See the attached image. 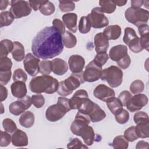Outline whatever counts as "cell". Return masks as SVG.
Wrapping results in <instances>:
<instances>
[{
	"instance_id": "6da1fadb",
	"label": "cell",
	"mask_w": 149,
	"mask_h": 149,
	"mask_svg": "<svg viewBox=\"0 0 149 149\" xmlns=\"http://www.w3.org/2000/svg\"><path fill=\"white\" fill-rule=\"evenodd\" d=\"M63 49L62 36L53 26L44 28L32 41L31 51L38 58L52 59L61 54Z\"/></svg>"
},
{
	"instance_id": "7a4b0ae2",
	"label": "cell",
	"mask_w": 149,
	"mask_h": 149,
	"mask_svg": "<svg viewBox=\"0 0 149 149\" xmlns=\"http://www.w3.org/2000/svg\"><path fill=\"white\" fill-rule=\"evenodd\" d=\"M91 120L86 115L77 112L74 121L70 126L71 132L75 135L80 136L87 146H91L95 140L93 128L89 126Z\"/></svg>"
},
{
	"instance_id": "3957f363",
	"label": "cell",
	"mask_w": 149,
	"mask_h": 149,
	"mask_svg": "<svg viewBox=\"0 0 149 149\" xmlns=\"http://www.w3.org/2000/svg\"><path fill=\"white\" fill-rule=\"evenodd\" d=\"M59 81L49 75H42L33 78L29 83V88L33 93L40 94L45 93L52 94L57 91Z\"/></svg>"
},
{
	"instance_id": "277c9868",
	"label": "cell",
	"mask_w": 149,
	"mask_h": 149,
	"mask_svg": "<svg viewBox=\"0 0 149 149\" xmlns=\"http://www.w3.org/2000/svg\"><path fill=\"white\" fill-rule=\"evenodd\" d=\"M72 109L69 105V100L60 97L57 103L50 105L46 110L45 118L50 122H56L62 119Z\"/></svg>"
},
{
	"instance_id": "5b68a950",
	"label": "cell",
	"mask_w": 149,
	"mask_h": 149,
	"mask_svg": "<svg viewBox=\"0 0 149 149\" xmlns=\"http://www.w3.org/2000/svg\"><path fill=\"white\" fill-rule=\"evenodd\" d=\"M83 72L72 73L66 79L61 81L57 90L58 94L66 97L71 94L74 90L79 87L81 84L85 82L83 77Z\"/></svg>"
},
{
	"instance_id": "8992f818",
	"label": "cell",
	"mask_w": 149,
	"mask_h": 149,
	"mask_svg": "<svg viewBox=\"0 0 149 149\" xmlns=\"http://www.w3.org/2000/svg\"><path fill=\"white\" fill-rule=\"evenodd\" d=\"M101 79L111 87H118L122 83L123 72L116 66H111L102 70Z\"/></svg>"
},
{
	"instance_id": "52a82bcc",
	"label": "cell",
	"mask_w": 149,
	"mask_h": 149,
	"mask_svg": "<svg viewBox=\"0 0 149 149\" xmlns=\"http://www.w3.org/2000/svg\"><path fill=\"white\" fill-rule=\"evenodd\" d=\"M149 12L143 8H128L125 12L126 19L133 25L139 27L140 25L147 24L148 20Z\"/></svg>"
},
{
	"instance_id": "ba28073f",
	"label": "cell",
	"mask_w": 149,
	"mask_h": 149,
	"mask_svg": "<svg viewBox=\"0 0 149 149\" xmlns=\"http://www.w3.org/2000/svg\"><path fill=\"white\" fill-rule=\"evenodd\" d=\"M10 12L15 18L19 19L29 15L31 12V8L29 1L14 0L10 1Z\"/></svg>"
},
{
	"instance_id": "9c48e42d",
	"label": "cell",
	"mask_w": 149,
	"mask_h": 149,
	"mask_svg": "<svg viewBox=\"0 0 149 149\" xmlns=\"http://www.w3.org/2000/svg\"><path fill=\"white\" fill-rule=\"evenodd\" d=\"M91 27L94 29H101L106 27L109 24L107 17L101 11L100 7H95L91 10L87 16Z\"/></svg>"
},
{
	"instance_id": "30bf717a",
	"label": "cell",
	"mask_w": 149,
	"mask_h": 149,
	"mask_svg": "<svg viewBox=\"0 0 149 149\" xmlns=\"http://www.w3.org/2000/svg\"><path fill=\"white\" fill-rule=\"evenodd\" d=\"M102 71V67L97 65L93 60L86 66L83 72V79L85 81L94 82L101 78Z\"/></svg>"
},
{
	"instance_id": "8fae6325",
	"label": "cell",
	"mask_w": 149,
	"mask_h": 149,
	"mask_svg": "<svg viewBox=\"0 0 149 149\" xmlns=\"http://www.w3.org/2000/svg\"><path fill=\"white\" fill-rule=\"evenodd\" d=\"M40 60L31 53L26 55L23 65L26 72L31 76H35L40 72Z\"/></svg>"
},
{
	"instance_id": "7c38bea8",
	"label": "cell",
	"mask_w": 149,
	"mask_h": 149,
	"mask_svg": "<svg viewBox=\"0 0 149 149\" xmlns=\"http://www.w3.org/2000/svg\"><path fill=\"white\" fill-rule=\"evenodd\" d=\"M148 98L144 94H137L132 96L126 104L127 109L131 112L138 111L148 103Z\"/></svg>"
},
{
	"instance_id": "4fadbf2b",
	"label": "cell",
	"mask_w": 149,
	"mask_h": 149,
	"mask_svg": "<svg viewBox=\"0 0 149 149\" xmlns=\"http://www.w3.org/2000/svg\"><path fill=\"white\" fill-rule=\"evenodd\" d=\"M93 94L95 97L100 100L107 102L115 97L114 90L105 84H99L94 90Z\"/></svg>"
},
{
	"instance_id": "5bb4252c",
	"label": "cell",
	"mask_w": 149,
	"mask_h": 149,
	"mask_svg": "<svg viewBox=\"0 0 149 149\" xmlns=\"http://www.w3.org/2000/svg\"><path fill=\"white\" fill-rule=\"evenodd\" d=\"M88 98L87 92L80 89L76 91L69 100V105L72 109H79L84 102Z\"/></svg>"
},
{
	"instance_id": "9a60e30c",
	"label": "cell",
	"mask_w": 149,
	"mask_h": 149,
	"mask_svg": "<svg viewBox=\"0 0 149 149\" xmlns=\"http://www.w3.org/2000/svg\"><path fill=\"white\" fill-rule=\"evenodd\" d=\"M69 69L72 73H79L83 72L85 65V60L79 55H72L68 60Z\"/></svg>"
},
{
	"instance_id": "2e32d148",
	"label": "cell",
	"mask_w": 149,
	"mask_h": 149,
	"mask_svg": "<svg viewBox=\"0 0 149 149\" xmlns=\"http://www.w3.org/2000/svg\"><path fill=\"white\" fill-rule=\"evenodd\" d=\"M95 49L97 54L105 53L109 47V41L103 33H99L94 37Z\"/></svg>"
},
{
	"instance_id": "e0dca14e",
	"label": "cell",
	"mask_w": 149,
	"mask_h": 149,
	"mask_svg": "<svg viewBox=\"0 0 149 149\" xmlns=\"http://www.w3.org/2000/svg\"><path fill=\"white\" fill-rule=\"evenodd\" d=\"M12 143L16 147L27 146L29 141L27 134L20 129H17L12 135Z\"/></svg>"
},
{
	"instance_id": "ac0fdd59",
	"label": "cell",
	"mask_w": 149,
	"mask_h": 149,
	"mask_svg": "<svg viewBox=\"0 0 149 149\" xmlns=\"http://www.w3.org/2000/svg\"><path fill=\"white\" fill-rule=\"evenodd\" d=\"M126 55H127V48L124 45L113 46L111 48L109 52L110 59L116 62Z\"/></svg>"
},
{
	"instance_id": "d6986e66",
	"label": "cell",
	"mask_w": 149,
	"mask_h": 149,
	"mask_svg": "<svg viewBox=\"0 0 149 149\" xmlns=\"http://www.w3.org/2000/svg\"><path fill=\"white\" fill-rule=\"evenodd\" d=\"M77 15L74 13H68L62 16L64 25L73 33H76L77 30Z\"/></svg>"
},
{
	"instance_id": "ffe728a7",
	"label": "cell",
	"mask_w": 149,
	"mask_h": 149,
	"mask_svg": "<svg viewBox=\"0 0 149 149\" xmlns=\"http://www.w3.org/2000/svg\"><path fill=\"white\" fill-rule=\"evenodd\" d=\"M11 93L13 96L20 99L26 95L27 87L24 82L15 81L10 86Z\"/></svg>"
},
{
	"instance_id": "44dd1931",
	"label": "cell",
	"mask_w": 149,
	"mask_h": 149,
	"mask_svg": "<svg viewBox=\"0 0 149 149\" xmlns=\"http://www.w3.org/2000/svg\"><path fill=\"white\" fill-rule=\"evenodd\" d=\"M52 63V72L56 75L62 76L65 74L68 70V66L66 62L61 58H56L53 59Z\"/></svg>"
},
{
	"instance_id": "7402d4cb",
	"label": "cell",
	"mask_w": 149,
	"mask_h": 149,
	"mask_svg": "<svg viewBox=\"0 0 149 149\" xmlns=\"http://www.w3.org/2000/svg\"><path fill=\"white\" fill-rule=\"evenodd\" d=\"M121 31V28L119 25H110L104 30L103 34L108 40H115L120 37Z\"/></svg>"
},
{
	"instance_id": "603a6c76",
	"label": "cell",
	"mask_w": 149,
	"mask_h": 149,
	"mask_svg": "<svg viewBox=\"0 0 149 149\" xmlns=\"http://www.w3.org/2000/svg\"><path fill=\"white\" fill-rule=\"evenodd\" d=\"M13 58L17 62H20L25 58L24 48L19 41L13 42V48L11 52Z\"/></svg>"
},
{
	"instance_id": "cb8c5ba5",
	"label": "cell",
	"mask_w": 149,
	"mask_h": 149,
	"mask_svg": "<svg viewBox=\"0 0 149 149\" xmlns=\"http://www.w3.org/2000/svg\"><path fill=\"white\" fill-rule=\"evenodd\" d=\"M88 116L92 122L95 123L103 120L106 117V113L104 111L102 110L100 106L95 103L93 109L88 114Z\"/></svg>"
},
{
	"instance_id": "d4e9b609",
	"label": "cell",
	"mask_w": 149,
	"mask_h": 149,
	"mask_svg": "<svg viewBox=\"0 0 149 149\" xmlns=\"http://www.w3.org/2000/svg\"><path fill=\"white\" fill-rule=\"evenodd\" d=\"M34 115L31 111H26L20 116L19 122L21 126L26 128L31 127L34 123Z\"/></svg>"
},
{
	"instance_id": "484cf974",
	"label": "cell",
	"mask_w": 149,
	"mask_h": 149,
	"mask_svg": "<svg viewBox=\"0 0 149 149\" xmlns=\"http://www.w3.org/2000/svg\"><path fill=\"white\" fill-rule=\"evenodd\" d=\"M136 130L139 137L141 139L149 137V120L141 121L136 123Z\"/></svg>"
},
{
	"instance_id": "4316f807",
	"label": "cell",
	"mask_w": 149,
	"mask_h": 149,
	"mask_svg": "<svg viewBox=\"0 0 149 149\" xmlns=\"http://www.w3.org/2000/svg\"><path fill=\"white\" fill-rule=\"evenodd\" d=\"M106 102L108 109L114 115H116L123 109V105L118 98L114 97Z\"/></svg>"
},
{
	"instance_id": "83f0119b",
	"label": "cell",
	"mask_w": 149,
	"mask_h": 149,
	"mask_svg": "<svg viewBox=\"0 0 149 149\" xmlns=\"http://www.w3.org/2000/svg\"><path fill=\"white\" fill-rule=\"evenodd\" d=\"M26 109H27L26 105L20 100L12 102L9 107V112L15 116H18L23 113Z\"/></svg>"
},
{
	"instance_id": "f1b7e54d",
	"label": "cell",
	"mask_w": 149,
	"mask_h": 149,
	"mask_svg": "<svg viewBox=\"0 0 149 149\" xmlns=\"http://www.w3.org/2000/svg\"><path fill=\"white\" fill-rule=\"evenodd\" d=\"M62 42L63 45L67 48H72L76 46L77 39L72 33L69 31H65L62 35Z\"/></svg>"
},
{
	"instance_id": "f546056e",
	"label": "cell",
	"mask_w": 149,
	"mask_h": 149,
	"mask_svg": "<svg viewBox=\"0 0 149 149\" xmlns=\"http://www.w3.org/2000/svg\"><path fill=\"white\" fill-rule=\"evenodd\" d=\"M13 48V42L8 39H4L1 41L0 57L7 56L8 54L11 52Z\"/></svg>"
},
{
	"instance_id": "4dcf8cb0",
	"label": "cell",
	"mask_w": 149,
	"mask_h": 149,
	"mask_svg": "<svg viewBox=\"0 0 149 149\" xmlns=\"http://www.w3.org/2000/svg\"><path fill=\"white\" fill-rule=\"evenodd\" d=\"M15 17L9 11L2 12L0 13V27L8 26L13 22Z\"/></svg>"
},
{
	"instance_id": "1f68e13d",
	"label": "cell",
	"mask_w": 149,
	"mask_h": 149,
	"mask_svg": "<svg viewBox=\"0 0 149 149\" xmlns=\"http://www.w3.org/2000/svg\"><path fill=\"white\" fill-rule=\"evenodd\" d=\"M112 145L115 149H126L128 148L129 141L123 136H118L113 140Z\"/></svg>"
},
{
	"instance_id": "d6a6232c",
	"label": "cell",
	"mask_w": 149,
	"mask_h": 149,
	"mask_svg": "<svg viewBox=\"0 0 149 149\" xmlns=\"http://www.w3.org/2000/svg\"><path fill=\"white\" fill-rule=\"evenodd\" d=\"M99 5L103 13H112L116 9V5L113 1H100Z\"/></svg>"
},
{
	"instance_id": "836d02e7",
	"label": "cell",
	"mask_w": 149,
	"mask_h": 149,
	"mask_svg": "<svg viewBox=\"0 0 149 149\" xmlns=\"http://www.w3.org/2000/svg\"><path fill=\"white\" fill-rule=\"evenodd\" d=\"M138 37H139L136 34V33L134 29L129 27L125 28L123 41L126 45L128 46L130 42H132Z\"/></svg>"
},
{
	"instance_id": "e575fe53",
	"label": "cell",
	"mask_w": 149,
	"mask_h": 149,
	"mask_svg": "<svg viewBox=\"0 0 149 149\" xmlns=\"http://www.w3.org/2000/svg\"><path fill=\"white\" fill-rule=\"evenodd\" d=\"M78 27L80 33L81 34H87L90 31L91 25L87 16H82L80 18Z\"/></svg>"
},
{
	"instance_id": "d590c367",
	"label": "cell",
	"mask_w": 149,
	"mask_h": 149,
	"mask_svg": "<svg viewBox=\"0 0 149 149\" xmlns=\"http://www.w3.org/2000/svg\"><path fill=\"white\" fill-rule=\"evenodd\" d=\"M39 10L43 15L49 16L54 13L55 8L53 3L49 1H47L44 4L41 5Z\"/></svg>"
},
{
	"instance_id": "8d00e7d4",
	"label": "cell",
	"mask_w": 149,
	"mask_h": 149,
	"mask_svg": "<svg viewBox=\"0 0 149 149\" xmlns=\"http://www.w3.org/2000/svg\"><path fill=\"white\" fill-rule=\"evenodd\" d=\"M52 72V63L50 61L44 60L40 62V72L42 75H49Z\"/></svg>"
},
{
	"instance_id": "74e56055",
	"label": "cell",
	"mask_w": 149,
	"mask_h": 149,
	"mask_svg": "<svg viewBox=\"0 0 149 149\" xmlns=\"http://www.w3.org/2000/svg\"><path fill=\"white\" fill-rule=\"evenodd\" d=\"M144 88V84L143 81L140 80H136L133 81L130 86V91L134 94H140L142 93Z\"/></svg>"
},
{
	"instance_id": "f35d334b",
	"label": "cell",
	"mask_w": 149,
	"mask_h": 149,
	"mask_svg": "<svg viewBox=\"0 0 149 149\" xmlns=\"http://www.w3.org/2000/svg\"><path fill=\"white\" fill-rule=\"evenodd\" d=\"M123 136L128 141L130 142H133L139 138L137 134L135 126H130L126 129L124 132Z\"/></svg>"
},
{
	"instance_id": "ab89813d",
	"label": "cell",
	"mask_w": 149,
	"mask_h": 149,
	"mask_svg": "<svg viewBox=\"0 0 149 149\" xmlns=\"http://www.w3.org/2000/svg\"><path fill=\"white\" fill-rule=\"evenodd\" d=\"M59 8L62 12L73 11L75 8V4L73 1H59Z\"/></svg>"
},
{
	"instance_id": "60d3db41",
	"label": "cell",
	"mask_w": 149,
	"mask_h": 149,
	"mask_svg": "<svg viewBox=\"0 0 149 149\" xmlns=\"http://www.w3.org/2000/svg\"><path fill=\"white\" fill-rule=\"evenodd\" d=\"M2 126L5 132L11 133L17 130V126L15 122L10 118H6L3 120Z\"/></svg>"
},
{
	"instance_id": "b9f144b4",
	"label": "cell",
	"mask_w": 149,
	"mask_h": 149,
	"mask_svg": "<svg viewBox=\"0 0 149 149\" xmlns=\"http://www.w3.org/2000/svg\"><path fill=\"white\" fill-rule=\"evenodd\" d=\"M27 79V74L21 68L16 69L13 74V80L14 81H23L26 82Z\"/></svg>"
},
{
	"instance_id": "7bdbcfd3",
	"label": "cell",
	"mask_w": 149,
	"mask_h": 149,
	"mask_svg": "<svg viewBox=\"0 0 149 149\" xmlns=\"http://www.w3.org/2000/svg\"><path fill=\"white\" fill-rule=\"evenodd\" d=\"M115 120L120 124L126 123L129 119V113L125 109H122L119 113L115 115Z\"/></svg>"
},
{
	"instance_id": "ee69618b",
	"label": "cell",
	"mask_w": 149,
	"mask_h": 149,
	"mask_svg": "<svg viewBox=\"0 0 149 149\" xmlns=\"http://www.w3.org/2000/svg\"><path fill=\"white\" fill-rule=\"evenodd\" d=\"M12 62L10 58L7 56L0 57V71L10 70Z\"/></svg>"
},
{
	"instance_id": "f6af8a7d",
	"label": "cell",
	"mask_w": 149,
	"mask_h": 149,
	"mask_svg": "<svg viewBox=\"0 0 149 149\" xmlns=\"http://www.w3.org/2000/svg\"><path fill=\"white\" fill-rule=\"evenodd\" d=\"M108 59L109 55L107 54V52H105L101 54H97L93 61L97 65L102 67L108 61Z\"/></svg>"
},
{
	"instance_id": "bcb514c9",
	"label": "cell",
	"mask_w": 149,
	"mask_h": 149,
	"mask_svg": "<svg viewBox=\"0 0 149 149\" xmlns=\"http://www.w3.org/2000/svg\"><path fill=\"white\" fill-rule=\"evenodd\" d=\"M32 104L37 108H41L45 104V98L44 96L40 94H34L31 96Z\"/></svg>"
},
{
	"instance_id": "7dc6e473",
	"label": "cell",
	"mask_w": 149,
	"mask_h": 149,
	"mask_svg": "<svg viewBox=\"0 0 149 149\" xmlns=\"http://www.w3.org/2000/svg\"><path fill=\"white\" fill-rule=\"evenodd\" d=\"M130 50L134 53H139L141 52L144 49L141 45L139 37L135 39L128 45Z\"/></svg>"
},
{
	"instance_id": "c3c4849f",
	"label": "cell",
	"mask_w": 149,
	"mask_h": 149,
	"mask_svg": "<svg viewBox=\"0 0 149 149\" xmlns=\"http://www.w3.org/2000/svg\"><path fill=\"white\" fill-rule=\"evenodd\" d=\"M12 142V137L6 132L1 131L0 136V146L1 147H6L10 144Z\"/></svg>"
},
{
	"instance_id": "681fc988",
	"label": "cell",
	"mask_w": 149,
	"mask_h": 149,
	"mask_svg": "<svg viewBox=\"0 0 149 149\" xmlns=\"http://www.w3.org/2000/svg\"><path fill=\"white\" fill-rule=\"evenodd\" d=\"M68 148H87L78 138H73L67 145Z\"/></svg>"
},
{
	"instance_id": "f907efd6",
	"label": "cell",
	"mask_w": 149,
	"mask_h": 149,
	"mask_svg": "<svg viewBox=\"0 0 149 149\" xmlns=\"http://www.w3.org/2000/svg\"><path fill=\"white\" fill-rule=\"evenodd\" d=\"M11 70L8 71H0V84L4 86L8 84L11 77Z\"/></svg>"
},
{
	"instance_id": "816d5d0a",
	"label": "cell",
	"mask_w": 149,
	"mask_h": 149,
	"mask_svg": "<svg viewBox=\"0 0 149 149\" xmlns=\"http://www.w3.org/2000/svg\"><path fill=\"white\" fill-rule=\"evenodd\" d=\"M132 97L131 93L127 90H124L123 91H122L119 95H118V98L119 99V100L121 101L123 106L126 107V104L127 103V102L129 101V100H130V98Z\"/></svg>"
},
{
	"instance_id": "f5cc1de1",
	"label": "cell",
	"mask_w": 149,
	"mask_h": 149,
	"mask_svg": "<svg viewBox=\"0 0 149 149\" xmlns=\"http://www.w3.org/2000/svg\"><path fill=\"white\" fill-rule=\"evenodd\" d=\"M52 25L53 27L58 31H59L61 34L62 36L65 32V27L64 26V24L62 23V22L59 19H55L52 21Z\"/></svg>"
},
{
	"instance_id": "db71d44e",
	"label": "cell",
	"mask_w": 149,
	"mask_h": 149,
	"mask_svg": "<svg viewBox=\"0 0 149 149\" xmlns=\"http://www.w3.org/2000/svg\"><path fill=\"white\" fill-rule=\"evenodd\" d=\"M134 122L137 123L139 122L144 120H149L148 114L143 111H139L136 112L133 116Z\"/></svg>"
},
{
	"instance_id": "11a10c76",
	"label": "cell",
	"mask_w": 149,
	"mask_h": 149,
	"mask_svg": "<svg viewBox=\"0 0 149 149\" xmlns=\"http://www.w3.org/2000/svg\"><path fill=\"white\" fill-rule=\"evenodd\" d=\"M131 63V59L129 55L127 54L122 58H121L119 61L117 62L118 65L123 69H127Z\"/></svg>"
},
{
	"instance_id": "9f6ffc18",
	"label": "cell",
	"mask_w": 149,
	"mask_h": 149,
	"mask_svg": "<svg viewBox=\"0 0 149 149\" xmlns=\"http://www.w3.org/2000/svg\"><path fill=\"white\" fill-rule=\"evenodd\" d=\"M140 42L141 44V47L143 49H146L147 51H148V48H149V34H145L144 36H140Z\"/></svg>"
},
{
	"instance_id": "6f0895ef",
	"label": "cell",
	"mask_w": 149,
	"mask_h": 149,
	"mask_svg": "<svg viewBox=\"0 0 149 149\" xmlns=\"http://www.w3.org/2000/svg\"><path fill=\"white\" fill-rule=\"evenodd\" d=\"M47 1H29V3L30 4V7L34 11H37L39 10L41 5L44 4Z\"/></svg>"
},
{
	"instance_id": "680465c9",
	"label": "cell",
	"mask_w": 149,
	"mask_h": 149,
	"mask_svg": "<svg viewBox=\"0 0 149 149\" xmlns=\"http://www.w3.org/2000/svg\"><path fill=\"white\" fill-rule=\"evenodd\" d=\"M138 31H139V33L140 34V36H144L145 34H149V26L147 24L140 25L138 27Z\"/></svg>"
},
{
	"instance_id": "91938a15",
	"label": "cell",
	"mask_w": 149,
	"mask_h": 149,
	"mask_svg": "<svg viewBox=\"0 0 149 149\" xmlns=\"http://www.w3.org/2000/svg\"><path fill=\"white\" fill-rule=\"evenodd\" d=\"M0 100L2 102L3 101L5 100L8 97V90L7 88L2 85L0 86Z\"/></svg>"
},
{
	"instance_id": "94428289",
	"label": "cell",
	"mask_w": 149,
	"mask_h": 149,
	"mask_svg": "<svg viewBox=\"0 0 149 149\" xmlns=\"http://www.w3.org/2000/svg\"><path fill=\"white\" fill-rule=\"evenodd\" d=\"M19 100H21L24 104L27 109H29L31 107L32 101H31V97H30V96L26 95L25 97H24L22 98H20Z\"/></svg>"
},
{
	"instance_id": "6125c7cd",
	"label": "cell",
	"mask_w": 149,
	"mask_h": 149,
	"mask_svg": "<svg viewBox=\"0 0 149 149\" xmlns=\"http://www.w3.org/2000/svg\"><path fill=\"white\" fill-rule=\"evenodd\" d=\"M144 1L142 0H133L131 1V5L132 8H140V7L143 5Z\"/></svg>"
},
{
	"instance_id": "be15d7a7",
	"label": "cell",
	"mask_w": 149,
	"mask_h": 149,
	"mask_svg": "<svg viewBox=\"0 0 149 149\" xmlns=\"http://www.w3.org/2000/svg\"><path fill=\"white\" fill-rule=\"evenodd\" d=\"M148 148V143L146 141L143 140H141L139 141L136 146V149H140V148Z\"/></svg>"
},
{
	"instance_id": "e7e4bbea",
	"label": "cell",
	"mask_w": 149,
	"mask_h": 149,
	"mask_svg": "<svg viewBox=\"0 0 149 149\" xmlns=\"http://www.w3.org/2000/svg\"><path fill=\"white\" fill-rule=\"evenodd\" d=\"M9 1L6 0H1L0 1V10H3L6 8L8 5H9Z\"/></svg>"
},
{
	"instance_id": "03108f58",
	"label": "cell",
	"mask_w": 149,
	"mask_h": 149,
	"mask_svg": "<svg viewBox=\"0 0 149 149\" xmlns=\"http://www.w3.org/2000/svg\"><path fill=\"white\" fill-rule=\"evenodd\" d=\"M116 6H123L127 3V1H113Z\"/></svg>"
},
{
	"instance_id": "003e7915",
	"label": "cell",
	"mask_w": 149,
	"mask_h": 149,
	"mask_svg": "<svg viewBox=\"0 0 149 149\" xmlns=\"http://www.w3.org/2000/svg\"><path fill=\"white\" fill-rule=\"evenodd\" d=\"M1 106H2V111H1V113L2 114V113H3V112H4V111H3V105H2V103H1Z\"/></svg>"
}]
</instances>
